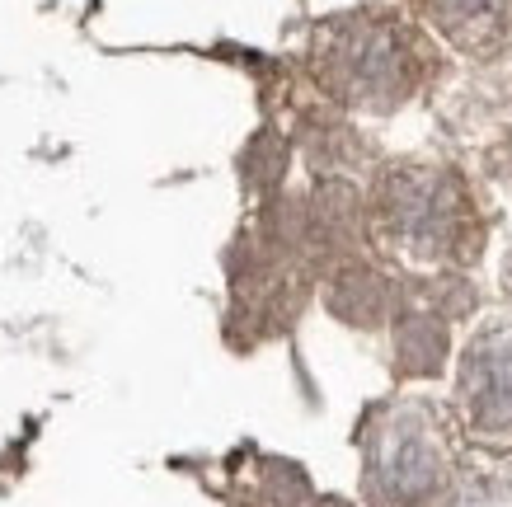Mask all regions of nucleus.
<instances>
[{
    "label": "nucleus",
    "mask_w": 512,
    "mask_h": 507,
    "mask_svg": "<svg viewBox=\"0 0 512 507\" xmlns=\"http://www.w3.org/2000/svg\"><path fill=\"white\" fill-rule=\"evenodd\" d=\"M433 19L442 24L451 43L475 47V52H489L503 33V0H428Z\"/></svg>",
    "instance_id": "obj_1"
},
{
    "label": "nucleus",
    "mask_w": 512,
    "mask_h": 507,
    "mask_svg": "<svg viewBox=\"0 0 512 507\" xmlns=\"http://www.w3.org/2000/svg\"><path fill=\"white\" fill-rule=\"evenodd\" d=\"M475 404L489 423H512V353L475 367Z\"/></svg>",
    "instance_id": "obj_2"
},
{
    "label": "nucleus",
    "mask_w": 512,
    "mask_h": 507,
    "mask_svg": "<svg viewBox=\"0 0 512 507\" xmlns=\"http://www.w3.org/2000/svg\"><path fill=\"white\" fill-rule=\"evenodd\" d=\"M282 169H287V151H282V141L273 137V132H259V137L245 146V155H240V174H245L249 188H278Z\"/></svg>",
    "instance_id": "obj_3"
}]
</instances>
